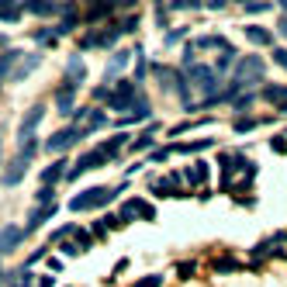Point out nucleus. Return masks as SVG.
Wrapping results in <instances>:
<instances>
[{
  "label": "nucleus",
  "mask_w": 287,
  "mask_h": 287,
  "mask_svg": "<svg viewBox=\"0 0 287 287\" xmlns=\"http://www.w3.org/2000/svg\"><path fill=\"white\" fill-rule=\"evenodd\" d=\"M128 184H118V187H94V190H83V194H73L69 201V211H94V208H104L111 204L118 194H125Z\"/></svg>",
  "instance_id": "nucleus-1"
},
{
  "label": "nucleus",
  "mask_w": 287,
  "mask_h": 287,
  "mask_svg": "<svg viewBox=\"0 0 287 287\" xmlns=\"http://www.w3.org/2000/svg\"><path fill=\"white\" fill-rule=\"evenodd\" d=\"M35 152H38V142H35V139L21 142L18 156H14V159L7 163V170H4V187H14V184H21V177L28 173V166H31V159H35Z\"/></svg>",
  "instance_id": "nucleus-2"
},
{
  "label": "nucleus",
  "mask_w": 287,
  "mask_h": 287,
  "mask_svg": "<svg viewBox=\"0 0 287 287\" xmlns=\"http://www.w3.org/2000/svg\"><path fill=\"white\" fill-rule=\"evenodd\" d=\"M263 80V59L260 56H246V59H239V66H235V80H232V90L239 94V90H246V87H253V83H260Z\"/></svg>",
  "instance_id": "nucleus-3"
},
{
  "label": "nucleus",
  "mask_w": 287,
  "mask_h": 287,
  "mask_svg": "<svg viewBox=\"0 0 287 287\" xmlns=\"http://www.w3.org/2000/svg\"><path fill=\"white\" fill-rule=\"evenodd\" d=\"M190 83H194V90H201V94H208V97H215V90H218V73L211 69V66H190V73H184Z\"/></svg>",
  "instance_id": "nucleus-4"
},
{
  "label": "nucleus",
  "mask_w": 287,
  "mask_h": 287,
  "mask_svg": "<svg viewBox=\"0 0 287 287\" xmlns=\"http://www.w3.org/2000/svg\"><path fill=\"white\" fill-rule=\"evenodd\" d=\"M132 218H145V222H152V218H156L152 204H149V201H142V197L125 201V204H121V215H118V225H125V222H132Z\"/></svg>",
  "instance_id": "nucleus-5"
},
{
  "label": "nucleus",
  "mask_w": 287,
  "mask_h": 287,
  "mask_svg": "<svg viewBox=\"0 0 287 287\" xmlns=\"http://www.w3.org/2000/svg\"><path fill=\"white\" fill-rule=\"evenodd\" d=\"M83 135H90V132H87V128H62V132H52L49 142H45V149H49V152H66L69 145H76Z\"/></svg>",
  "instance_id": "nucleus-6"
},
{
  "label": "nucleus",
  "mask_w": 287,
  "mask_h": 287,
  "mask_svg": "<svg viewBox=\"0 0 287 287\" xmlns=\"http://www.w3.org/2000/svg\"><path fill=\"white\" fill-rule=\"evenodd\" d=\"M114 111H128V107H135V80H121V83L114 87V94H111V101H107Z\"/></svg>",
  "instance_id": "nucleus-7"
},
{
  "label": "nucleus",
  "mask_w": 287,
  "mask_h": 287,
  "mask_svg": "<svg viewBox=\"0 0 287 287\" xmlns=\"http://www.w3.org/2000/svg\"><path fill=\"white\" fill-rule=\"evenodd\" d=\"M104 163H111V159H107V156H104L101 149H90L87 156H80V159H76V166L69 170V177L76 180V177H83V173H90V170H97V166H104Z\"/></svg>",
  "instance_id": "nucleus-8"
},
{
  "label": "nucleus",
  "mask_w": 287,
  "mask_h": 287,
  "mask_svg": "<svg viewBox=\"0 0 287 287\" xmlns=\"http://www.w3.org/2000/svg\"><path fill=\"white\" fill-rule=\"evenodd\" d=\"M118 38V28H101V31H87L83 38H80V49H107L114 45Z\"/></svg>",
  "instance_id": "nucleus-9"
},
{
  "label": "nucleus",
  "mask_w": 287,
  "mask_h": 287,
  "mask_svg": "<svg viewBox=\"0 0 287 287\" xmlns=\"http://www.w3.org/2000/svg\"><path fill=\"white\" fill-rule=\"evenodd\" d=\"M156 73H159V83H163V90H173V94L187 97V83H184V73H177V69H166V66H156Z\"/></svg>",
  "instance_id": "nucleus-10"
},
{
  "label": "nucleus",
  "mask_w": 287,
  "mask_h": 287,
  "mask_svg": "<svg viewBox=\"0 0 287 287\" xmlns=\"http://www.w3.org/2000/svg\"><path fill=\"white\" fill-rule=\"evenodd\" d=\"M21 239H24V228H18V225H4V228H0V256L14 253L18 246H21Z\"/></svg>",
  "instance_id": "nucleus-11"
},
{
  "label": "nucleus",
  "mask_w": 287,
  "mask_h": 287,
  "mask_svg": "<svg viewBox=\"0 0 287 287\" xmlns=\"http://www.w3.org/2000/svg\"><path fill=\"white\" fill-rule=\"evenodd\" d=\"M42 114H45V107H42V104H35V107L24 114V121H21V132H18V139H21V142L35 139V125L42 121Z\"/></svg>",
  "instance_id": "nucleus-12"
},
{
  "label": "nucleus",
  "mask_w": 287,
  "mask_h": 287,
  "mask_svg": "<svg viewBox=\"0 0 287 287\" xmlns=\"http://www.w3.org/2000/svg\"><path fill=\"white\" fill-rule=\"evenodd\" d=\"M56 211H59V204H56V201H52V204H45V208H35V211L28 215V228H24V235H28V232H35L42 222H49Z\"/></svg>",
  "instance_id": "nucleus-13"
},
{
  "label": "nucleus",
  "mask_w": 287,
  "mask_h": 287,
  "mask_svg": "<svg viewBox=\"0 0 287 287\" xmlns=\"http://www.w3.org/2000/svg\"><path fill=\"white\" fill-rule=\"evenodd\" d=\"M83 80H87V66H83V59H80V56H73V59L66 62V83L76 87V83H83Z\"/></svg>",
  "instance_id": "nucleus-14"
},
{
  "label": "nucleus",
  "mask_w": 287,
  "mask_h": 287,
  "mask_svg": "<svg viewBox=\"0 0 287 287\" xmlns=\"http://www.w3.org/2000/svg\"><path fill=\"white\" fill-rule=\"evenodd\" d=\"M21 59H24V56H21L18 49H7L4 56H0V83H4V80H11V69H14Z\"/></svg>",
  "instance_id": "nucleus-15"
},
{
  "label": "nucleus",
  "mask_w": 287,
  "mask_h": 287,
  "mask_svg": "<svg viewBox=\"0 0 287 287\" xmlns=\"http://www.w3.org/2000/svg\"><path fill=\"white\" fill-rule=\"evenodd\" d=\"M111 14H114V4H90V7L83 11V21H87V24H97V21L111 18Z\"/></svg>",
  "instance_id": "nucleus-16"
},
{
  "label": "nucleus",
  "mask_w": 287,
  "mask_h": 287,
  "mask_svg": "<svg viewBox=\"0 0 287 287\" xmlns=\"http://www.w3.org/2000/svg\"><path fill=\"white\" fill-rule=\"evenodd\" d=\"M62 173H66V159H62V156H56L52 166H45V170H42V187H52Z\"/></svg>",
  "instance_id": "nucleus-17"
},
{
  "label": "nucleus",
  "mask_w": 287,
  "mask_h": 287,
  "mask_svg": "<svg viewBox=\"0 0 287 287\" xmlns=\"http://www.w3.org/2000/svg\"><path fill=\"white\" fill-rule=\"evenodd\" d=\"M204 149H211V139H197V142H177V145H166V152H204Z\"/></svg>",
  "instance_id": "nucleus-18"
},
{
  "label": "nucleus",
  "mask_w": 287,
  "mask_h": 287,
  "mask_svg": "<svg viewBox=\"0 0 287 287\" xmlns=\"http://www.w3.org/2000/svg\"><path fill=\"white\" fill-rule=\"evenodd\" d=\"M246 38H249L253 45H273V35L260 24H246Z\"/></svg>",
  "instance_id": "nucleus-19"
},
{
  "label": "nucleus",
  "mask_w": 287,
  "mask_h": 287,
  "mask_svg": "<svg viewBox=\"0 0 287 287\" xmlns=\"http://www.w3.org/2000/svg\"><path fill=\"white\" fill-rule=\"evenodd\" d=\"M56 107H59V114H73V87L66 83V80H62V83H59V94H56Z\"/></svg>",
  "instance_id": "nucleus-20"
},
{
  "label": "nucleus",
  "mask_w": 287,
  "mask_h": 287,
  "mask_svg": "<svg viewBox=\"0 0 287 287\" xmlns=\"http://www.w3.org/2000/svg\"><path fill=\"white\" fill-rule=\"evenodd\" d=\"M42 66V56H24L21 62H18V73L11 76V80H24V76H31V69H38Z\"/></svg>",
  "instance_id": "nucleus-21"
},
{
  "label": "nucleus",
  "mask_w": 287,
  "mask_h": 287,
  "mask_svg": "<svg viewBox=\"0 0 287 287\" xmlns=\"http://www.w3.org/2000/svg\"><path fill=\"white\" fill-rule=\"evenodd\" d=\"M194 49H228V38H222V35H204V38H197L194 42Z\"/></svg>",
  "instance_id": "nucleus-22"
},
{
  "label": "nucleus",
  "mask_w": 287,
  "mask_h": 287,
  "mask_svg": "<svg viewBox=\"0 0 287 287\" xmlns=\"http://www.w3.org/2000/svg\"><path fill=\"white\" fill-rule=\"evenodd\" d=\"M263 97H266L270 104L284 107V104H287V87H277V83H270V87H263Z\"/></svg>",
  "instance_id": "nucleus-23"
},
{
  "label": "nucleus",
  "mask_w": 287,
  "mask_h": 287,
  "mask_svg": "<svg viewBox=\"0 0 287 287\" xmlns=\"http://www.w3.org/2000/svg\"><path fill=\"white\" fill-rule=\"evenodd\" d=\"M21 14H24V4H0V21L14 24V21H21Z\"/></svg>",
  "instance_id": "nucleus-24"
},
{
  "label": "nucleus",
  "mask_w": 287,
  "mask_h": 287,
  "mask_svg": "<svg viewBox=\"0 0 287 287\" xmlns=\"http://www.w3.org/2000/svg\"><path fill=\"white\" fill-rule=\"evenodd\" d=\"M121 145H125V132H118V135H114V139H107V142H101V145H97V149H101V152H104V156H107V159H114V152H118V149H121Z\"/></svg>",
  "instance_id": "nucleus-25"
},
{
  "label": "nucleus",
  "mask_w": 287,
  "mask_h": 287,
  "mask_svg": "<svg viewBox=\"0 0 287 287\" xmlns=\"http://www.w3.org/2000/svg\"><path fill=\"white\" fill-rule=\"evenodd\" d=\"M125 62H128V52H125V49H121V52H114V56H111V62H107V83H111V80L118 76V69L125 66Z\"/></svg>",
  "instance_id": "nucleus-26"
},
{
  "label": "nucleus",
  "mask_w": 287,
  "mask_h": 287,
  "mask_svg": "<svg viewBox=\"0 0 287 287\" xmlns=\"http://www.w3.org/2000/svg\"><path fill=\"white\" fill-rule=\"evenodd\" d=\"M31 38H35L38 45H49V42H56V38H59V31H56V28H38Z\"/></svg>",
  "instance_id": "nucleus-27"
},
{
  "label": "nucleus",
  "mask_w": 287,
  "mask_h": 287,
  "mask_svg": "<svg viewBox=\"0 0 287 287\" xmlns=\"http://www.w3.org/2000/svg\"><path fill=\"white\" fill-rule=\"evenodd\" d=\"M187 177H190V180H197V184H204V180H208V163H201V159H197L194 166L187 170Z\"/></svg>",
  "instance_id": "nucleus-28"
},
{
  "label": "nucleus",
  "mask_w": 287,
  "mask_h": 287,
  "mask_svg": "<svg viewBox=\"0 0 287 287\" xmlns=\"http://www.w3.org/2000/svg\"><path fill=\"white\" fill-rule=\"evenodd\" d=\"M24 11H28V14H38V18H45V14H56L59 7H56V4H24Z\"/></svg>",
  "instance_id": "nucleus-29"
},
{
  "label": "nucleus",
  "mask_w": 287,
  "mask_h": 287,
  "mask_svg": "<svg viewBox=\"0 0 287 287\" xmlns=\"http://www.w3.org/2000/svg\"><path fill=\"white\" fill-rule=\"evenodd\" d=\"M232 59H235V49H232V45H228V49H225V52H222V56H218V66H215V73H218V76H222V73H225V69H228V62H232Z\"/></svg>",
  "instance_id": "nucleus-30"
},
{
  "label": "nucleus",
  "mask_w": 287,
  "mask_h": 287,
  "mask_svg": "<svg viewBox=\"0 0 287 287\" xmlns=\"http://www.w3.org/2000/svg\"><path fill=\"white\" fill-rule=\"evenodd\" d=\"M253 101H256L253 90H249V94H239V97L232 101V107H235V111H246V107H253Z\"/></svg>",
  "instance_id": "nucleus-31"
},
{
  "label": "nucleus",
  "mask_w": 287,
  "mask_h": 287,
  "mask_svg": "<svg viewBox=\"0 0 287 287\" xmlns=\"http://www.w3.org/2000/svg\"><path fill=\"white\" fill-rule=\"evenodd\" d=\"M135 56H139V62H135V80H142V76H145V69H149V62H145V52H142V45L135 49Z\"/></svg>",
  "instance_id": "nucleus-32"
},
{
  "label": "nucleus",
  "mask_w": 287,
  "mask_h": 287,
  "mask_svg": "<svg viewBox=\"0 0 287 287\" xmlns=\"http://www.w3.org/2000/svg\"><path fill=\"white\" fill-rule=\"evenodd\" d=\"M215 270H218V273H232V270H239V263L225 256V260H215Z\"/></svg>",
  "instance_id": "nucleus-33"
},
{
  "label": "nucleus",
  "mask_w": 287,
  "mask_h": 287,
  "mask_svg": "<svg viewBox=\"0 0 287 287\" xmlns=\"http://www.w3.org/2000/svg\"><path fill=\"white\" fill-rule=\"evenodd\" d=\"M253 125H256L253 118H239V121H235V132H239V135H246V132H253Z\"/></svg>",
  "instance_id": "nucleus-34"
},
{
  "label": "nucleus",
  "mask_w": 287,
  "mask_h": 287,
  "mask_svg": "<svg viewBox=\"0 0 287 287\" xmlns=\"http://www.w3.org/2000/svg\"><path fill=\"white\" fill-rule=\"evenodd\" d=\"M270 149H273V152H287V139H284V135H273V139H270Z\"/></svg>",
  "instance_id": "nucleus-35"
},
{
  "label": "nucleus",
  "mask_w": 287,
  "mask_h": 287,
  "mask_svg": "<svg viewBox=\"0 0 287 287\" xmlns=\"http://www.w3.org/2000/svg\"><path fill=\"white\" fill-rule=\"evenodd\" d=\"M159 284H163V277H159V273H152V277H142L135 287H159Z\"/></svg>",
  "instance_id": "nucleus-36"
},
{
  "label": "nucleus",
  "mask_w": 287,
  "mask_h": 287,
  "mask_svg": "<svg viewBox=\"0 0 287 287\" xmlns=\"http://www.w3.org/2000/svg\"><path fill=\"white\" fill-rule=\"evenodd\" d=\"M166 14H170V7H163V4L156 7V21H159V28H166V24H170V18H166Z\"/></svg>",
  "instance_id": "nucleus-37"
},
{
  "label": "nucleus",
  "mask_w": 287,
  "mask_h": 287,
  "mask_svg": "<svg viewBox=\"0 0 287 287\" xmlns=\"http://www.w3.org/2000/svg\"><path fill=\"white\" fill-rule=\"evenodd\" d=\"M273 62H277L280 69H287V49H273Z\"/></svg>",
  "instance_id": "nucleus-38"
},
{
  "label": "nucleus",
  "mask_w": 287,
  "mask_h": 287,
  "mask_svg": "<svg viewBox=\"0 0 287 287\" xmlns=\"http://www.w3.org/2000/svg\"><path fill=\"white\" fill-rule=\"evenodd\" d=\"M135 28H139V18H125L118 24V31H135Z\"/></svg>",
  "instance_id": "nucleus-39"
},
{
  "label": "nucleus",
  "mask_w": 287,
  "mask_h": 287,
  "mask_svg": "<svg viewBox=\"0 0 287 287\" xmlns=\"http://www.w3.org/2000/svg\"><path fill=\"white\" fill-rule=\"evenodd\" d=\"M76 239H80V242H76V249H90V242H94L87 232H76Z\"/></svg>",
  "instance_id": "nucleus-40"
},
{
  "label": "nucleus",
  "mask_w": 287,
  "mask_h": 287,
  "mask_svg": "<svg viewBox=\"0 0 287 287\" xmlns=\"http://www.w3.org/2000/svg\"><path fill=\"white\" fill-rule=\"evenodd\" d=\"M270 11V4H246V14H263Z\"/></svg>",
  "instance_id": "nucleus-41"
},
{
  "label": "nucleus",
  "mask_w": 287,
  "mask_h": 287,
  "mask_svg": "<svg viewBox=\"0 0 287 287\" xmlns=\"http://www.w3.org/2000/svg\"><path fill=\"white\" fill-rule=\"evenodd\" d=\"M149 145H152V139H149V135H142V139H135V142H132V149H135V152H139V149H149Z\"/></svg>",
  "instance_id": "nucleus-42"
},
{
  "label": "nucleus",
  "mask_w": 287,
  "mask_h": 287,
  "mask_svg": "<svg viewBox=\"0 0 287 287\" xmlns=\"http://www.w3.org/2000/svg\"><path fill=\"white\" fill-rule=\"evenodd\" d=\"M104 232H107V222H104V218H101V222H94V235H104Z\"/></svg>",
  "instance_id": "nucleus-43"
},
{
  "label": "nucleus",
  "mask_w": 287,
  "mask_h": 287,
  "mask_svg": "<svg viewBox=\"0 0 287 287\" xmlns=\"http://www.w3.org/2000/svg\"><path fill=\"white\" fill-rule=\"evenodd\" d=\"M190 273H194V263H180V277H184V280H187V277H190Z\"/></svg>",
  "instance_id": "nucleus-44"
},
{
  "label": "nucleus",
  "mask_w": 287,
  "mask_h": 287,
  "mask_svg": "<svg viewBox=\"0 0 287 287\" xmlns=\"http://www.w3.org/2000/svg\"><path fill=\"white\" fill-rule=\"evenodd\" d=\"M180 38H184V28H177V31H170V35H166V42H180Z\"/></svg>",
  "instance_id": "nucleus-45"
},
{
  "label": "nucleus",
  "mask_w": 287,
  "mask_h": 287,
  "mask_svg": "<svg viewBox=\"0 0 287 287\" xmlns=\"http://www.w3.org/2000/svg\"><path fill=\"white\" fill-rule=\"evenodd\" d=\"M184 62H187V66H190V62H194V42H190V45H187V52H184Z\"/></svg>",
  "instance_id": "nucleus-46"
},
{
  "label": "nucleus",
  "mask_w": 287,
  "mask_h": 287,
  "mask_svg": "<svg viewBox=\"0 0 287 287\" xmlns=\"http://www.w3.org/2000/svg\"><path fill=\"white\" fill-rule=\"evenodd\" d=\"M280 31H284V35H287V18H280Z\"/></svg>",
  "instance_id": "nucleus-47"
},
{
  "label": "nucleus",
  "mask_w": 287,
  "mask_h": 287,
  "mask_svg": "<svg viewBox=\"0 0 287 287\" xmlns=\"http://www.w3.org/2000/svg\"><path fill=\"white\" fill-rule=\"evenodd\" d=\"M0 280H4V266H0Z\"/></svg>",
  "instance_id": "nucleus-48"
},
{
  "label": "nucleus",
  "mask_w": 287,
  "mask_h": 287,
  "mask_svg": "<svg viewBox=\"0 0 287 287\" xmlns=\"http://www.w3.org/2000/svg\"><path fill=\"white\" fill-rule=\"evenodd\" d=\"M280 111H284V114H287V104H284V107H280Z\"/></svg>",
  "instance_id": "nucleus-49"
},
{
  "label": "nucleus",
  "mask_w": 287,
  "mask_h": 287,
  "mask_svg": "<svg viewBox=\"0 0 287 287\" xmlns=\"http://www.w3.org/2000/svg\"><path fill=\"white\" fill-rule=\"evenodd\" d=\"M0 145H4V135H0Z\"/></svg>",
  "instance_id": "nucleus-50"
},
{
  "label": "nucleus",
  "mask_w": 287,
  "mask_h": 287,
  "mask_svg": "<svg viewBox=\"0 0 287 287\" xmlns=\"http://www.w3.org/2000/svg\"><path fill=\"white\" fill-rule=\"evenodd\" d=\"M280 7H284V11H287V4H280Z\"/></svg>",
  "instance_id": "nucleus-51"
},
{
  "label": "nucleus",
  "mask_w": 287,
  "mask_h": 287,
  "mask_svg": "<svg viewBox=\"0 0 287 287\" xmlns=\"http://www.w3.org/2000/svg\"><path fill=\"white\" fill-rule=\"evenodd\" d=\"M11 287H14V284H11Z\"/></svg>",
  "instance_id": "nucleus-52"
}]
</instances>
